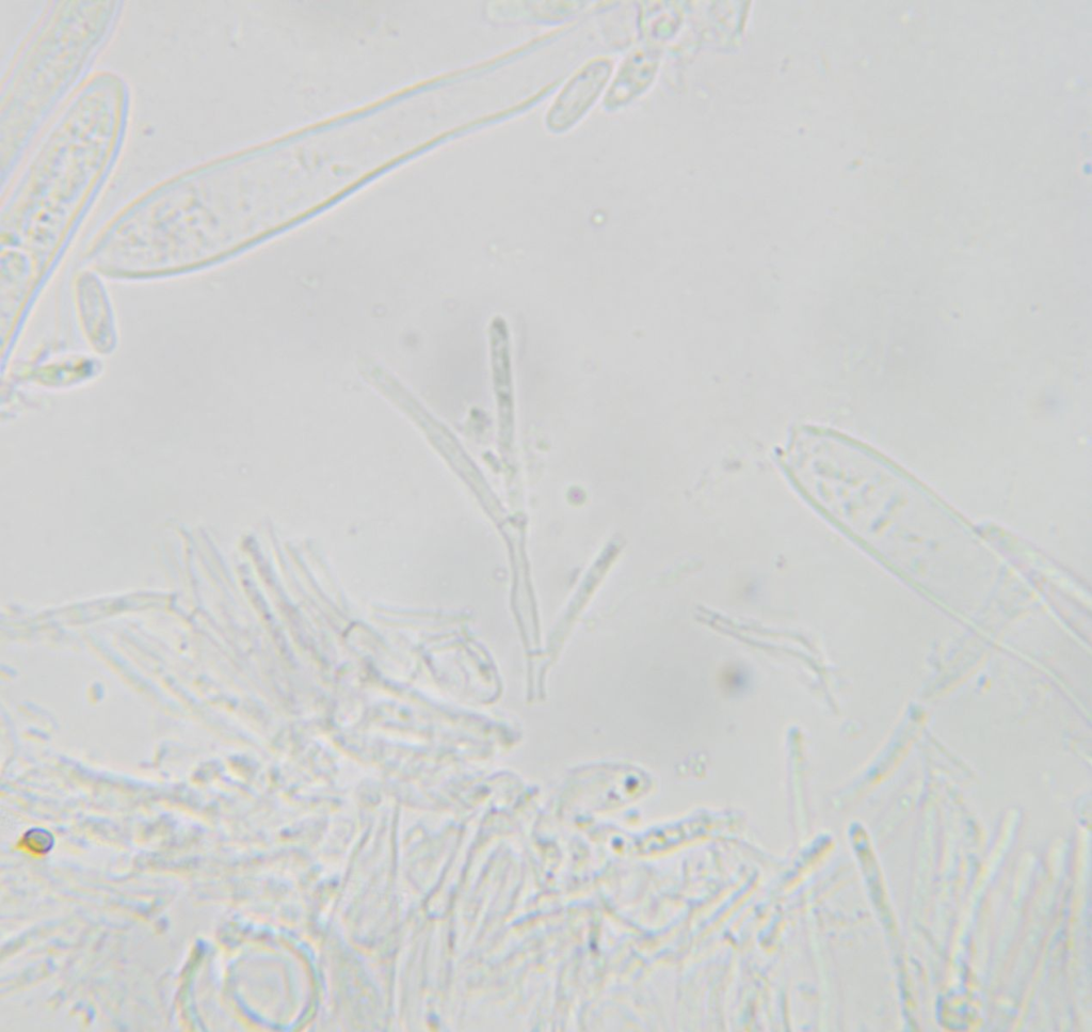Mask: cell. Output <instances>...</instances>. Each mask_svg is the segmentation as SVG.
I'll return each mask as SVG.
<instances>
[{
	"label": "cell",
	"mask_w": 1092,
	"mask_h": 1032,
	"mask_svg": "<svg viewBox=\"0 0 1092 1032\" xmlns=\"http://www.w3.org/2000/svg\"><path fill=\"white\" fill-rule=\"evenodd\" d=\"M612 62L607 59L593 61L577 73L553 104L548 115V125L554 132L566 131L580 120L596 101L606 85Z\"/></svg>",
	"instance_id": "cell-1"
},
{
	"label": "cell",
	"mask_w": 1092,
	"mask_h": 1032,
	"mask_svg": "<svg viewBox=\"0 0 1092 1032\" xmlns=\"http://www.w3.org/2000/svg\"><path fill=\"white\" fill-rule=\"evenodd\" d=\"M24 843L29 851L45 853L52 848L53 839L46 832L32 831L25 836Z\"/></svg>",
	"instance_id": "cell-2"
}]
</instances>
